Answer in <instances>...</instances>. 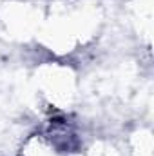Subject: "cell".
Segmentation results:
<instances>
[{
    "instance_id": "1",
    "label": "cell",
    "mask_w": 154,
    "mask_h": 156,
    "mask_svg": "<svg viewBox=\"0 0 154 156\" xmlns=\"http://www.w3.org/2000/svg\"><path fill=\"white\" fill-rule=\"evenodd\" d=\"M27 156H58V147H54L53 144L38 142L33 149H29Z\"/></svg>"
}]
</instances>
